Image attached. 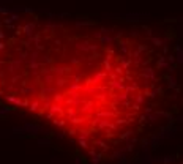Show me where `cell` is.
<instances>
[{"instance_id":"1","label":"cell","mask_w":183,"mask_h":164,"mask_svg":"<svg viewBox=\"0 0 183 164\" xmlns=\"http://www.w3.org/2000/svg\"><path fill=\"white\" fill-rule=\"evenodd\" d=\"M163 161H164V163H174V158H172V156H166Z\"/></svg>"},{"instance_id":"2","label":"cell","mask_w":183,"mask_h":164,"mask_svg":"<svg viewBox=\"0 0 183 164\" xmlns=\"http://www.w3.org/2000/svg\"><path fill=\"white\" fill-rule=\"evenodd\" d=\"M178 122H183V117H178Z\"/></svg>"}]
</instances>
